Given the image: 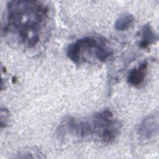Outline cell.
I'll return each instance as SVG.
<instances>
[{"label": "cell", "instance_id": "6da1fadb", "mask_svg": "<svg viewBox=\"0 0 159 159\" xmlns=\"http://www.w3.org/2000/svg\"><path fill=\"white\" fill-rule=\"evenodd\" d=\"M50 19V8L45 2L11 1L6 4L2 34L32 48L42 40Z\"/></svg>", "mask_w": 159, "mask_h": 159}, {"label": "cell", "instance_id": "7a4b0ae2", "mask_svg": "<svg viewBox=\"0 0 159 159\" xmlns=\"http://www.w3.org/2000/svg\"><path fill=\"white\" fill-rule=\"evenodd\" d=\"M121 124L109 109L99 111L87 118L65 117L57 129L59 139L67 135L78 139H93L102 143H111L119 135Z\"/></svg>", "mask_w": 159, "mask_h": 159}, {"label": "cell", "instance_id": "3957f363", "mask_svg": "<svg viewBox=\"0 0 159 159\" xmlns=\"http://www.w3.org/2000/svg\"><path fill=\"white\" fill-rule=\"evenodd\" d=\"M112 54L109 42L101 35H88L68 45L66 57L74 63L91 62L98 60L106 61Z\"/></svg>", "mask_w": 159, "mask_h": 159}, {"label": "cell", "instance_id": "277c9868", "mask_svg": "<svg viewBox=\"0 0 159 159\" xmlns=\"http://www.w3.org/2000/svg\"><path fill=\"white\" fill-rule=\"evenodd\" d=\"M158 134V114L157 112L148 115L139 124L137 134L139 139L148 141Z\"/></svg>", "mask_w": 159, "mask_h": 159}, {"label": "cell", "instance_id": "5b68a950", "mask_svg": "<svg viewBox=\"0 0 159 159\" xmlns=\"http://www.w3.org/2000/svg\"><path fill=\"white\" fill-rule=\"evenodd\" d=\"M148 65L147 61H143L138 66L132 69L127 76V81L128 84L135 87L141 85L147 76Z\"/></svg>", "mask_w": 159, "mask_h": 159}, {"label": "cell", "instance_id": "8992f818", "mask_svg": "<svg viewBox=\"0 0 159 159\" xmlns=\"http://www.w3.org/2000/svg\"><path fill=\"white\" fill-rule=\"evenodd\" d=\"M140 40L139 45L141 48H148L158 40V35L153 30L150 24H146L143 25L140 32Z\"/></svg>", "mask_w": 159, "mask_h": 159}, {"label": "cell", "instance_id": "52a82bcc", "mask_svg": "<svg viewBox=\"0 0 159 159\" xmlns=\"http://www.w3.org/2000/svg\"><path fill=\"white\" fill-rule=\"evenodd\" d=\"M135 18L132 14L125 13L120 16L115 21L114 29L117 31H125L129 29L134 24Z\"/></svg>", "mask_w": 159, "mask_h": 159}, {"label": "cell", "instance_id": "ba28073f", "mask_svg": "<svg viewBox=\"0 0 159 159\" xmlns=\"http://www.w3.org/2000/svg\"><path fill=\"white\" fill-rule=\"evenodd\" d=\"M9 118V112L7 109L4 107H1L0 113V125L1 129L6 127L7 125Z\"/></svg>", "mask_w": 159, "mask_h": 159}, {"label": "cell", "instance_id": "9c48e42d", "mask_svg": "<svg viewBox=\"0 0 159 159\" xmlns=\"http://www.w3.org/2000/svg\"><path fill=\"white\" fill-rule=\"evenodd\" d=\"M37 154L39 155L40 153L38 151L33 150L32 149H30V150H25V151H22L20 152L19 156L17 157L18 158H36V157L34 155Z\"/></svg>", "mask_w": 159, "mask_h": 159}]
</instances>
